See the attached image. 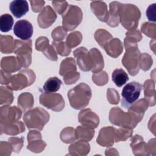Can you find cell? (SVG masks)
I'll return each mask as SVG.
<instances>
[{"instance_id": "6da1fadb", "label": "cell", "mask_w": 156, "mask_h": 156, "mask_svg": "<svg viewBox=\"0 0 156 156\" xmlns=\"http://www.w3.org/2000/svg\"><path fill=\"white\" fill-rule=\"evenodd\" d=\"M68 96L71 107L75 109H80L88 104L91 97V91L88 85L81 83L70 90Z\"/></svg>"}, {"instance_id": "7a4b0ae2", "label": "cell", "mask_w": 156, "mask_h": 156, "mask_svg": "<svg viewBox=\"0 0 156 156\" xmlns=\"http://www.w3.org/2000/svg\"><path fill=\"white\" fill-rule=\"evenodd\" d=\"M119 14L122 25L128 30L134 29L138 26L141 13L139 9L133 4H121Z\"/></svg>"}, {"instance_id": "3957f363", "label": "cell", "mask_w": 156, "mask_h": 156, "mask_svg": "<svg viewBox=\"0 0 156 156\" xmlns=\"http://www.w3.org/2000/svg\"><path fill=\"white\" fill-rule=\"evenodd\" d=\"M131 41L124 40L126 52L122 60L123 65L127 69L132 76L136 74L139 71L138 60L140 51L138 49L137 45Z\"/></svg>"}, {"instance_id": "277c9868", "label": "cell", "mask_w": 156, "mask_h": 156, "mask_svg": "<svg viewBox=\"0 0 156 156\" xmlns=\"http://www.w3.org/2000/svg\"><path fill=\"white\" fill-rule=\"evenodd\" d=\"M24 121L28 129H37L41 130L49 119L46 111L41 108H35L24 115Z\"/></svg>"}, {"instance_id": "5b68a950", "label": "cell", "mask_w": 156, "mask_h": 156, "mask_svg": "<svg viewBox=\"0 0 156 156\" xmlns=\"http://www.w3.org/2000/svg\"><path fill=\"white\" fill-rule=\"evenodd\" d=\"M142 87L141 84L135 81L127 83L123 88L121 93L122 98L121 100L122 106L125 108H129L138 99Z\"/></svg>"}, {"instance_id": "8992f818", "label": "cell", "mask_w": 156, "mask_h": 156, "mask_svg": "<svg viewBox=\"0 0 156 156\" xmlns=\"http://www.w3.org/2000/svg\"><path fill=\"white\" fill-rule=\"evenodd\" d=\"M63 16V26L67 30L75 29L81 22L82 19V12L81 9L76 6L69 5Z\"/></svg>"}, {"instance_id": "52a82bcc", "label": "cell", "mask_w": 156, "mask_h": 156, "mask_svg": "<svg viewBox=\"0 0 156 156\" xmlns=\"http://www.w3.org/2000/svg\"><path fill=\"white\" fill-rule=\"evenodd\" d=\"M75 60L73 58H66L60 65V74L64 77L66 84L74 83L79 78V73L76 72Z\"/></svg>"}, {"instance_id": "ba28073f", "label": "cell", "mask_w": 156, "mask_h": 156, "mask_svg": "<svg viewBox=\"0 0 156 156\" xmlns=\"http://www.w3.org/2000/svg\"><path fill=\"white\" fill-rule=\"evenodd\" d=\"M32 41L29 40L23 42L19 40H15V51L17 58L21 62L23 67H27L31 63Z\"/></svg>"}, {"instance_id": "9c48e42d", "label": "cell", "mask_w": 156, "mask_h": 156, "mask_svg": "<svg viewBox=\"0 0 156 156\" xmlns=\"http://www.w3.org/2000/svg\"><path fill=\"white\" fill-rule=\"evenodd\" d=\"M31 72V70L26 69L21 71L18 74L11 77L9 83L7 84V88L10 90H21L26 87L31 85L34 79L27 78L29 76L34 75V73Z\"/></svg>"}, {"instance_id": "30bf717a", "label": "cell", "mask_w": 156, "mask_h": 156, "mask_svg": "<svg viewBox=\"0 0 156 156\" xmlns=\"http://www.w3.org/2000/svg\"><path fill=\"white\" fill-rule=\"evenodd\" d=\"M40 103L48 108L54 111H61L64 107V101L59 94L44 93L40 96Z\"/></svg>"}, {"instance_id": "8fae6325", "label": "cell", "mask_w": 156, "mask_h": 156, "mask_svg": "<svg viewBox=\"0 0 156 156\" xmlns=\"http://www.w3.org/2000/svg\"><path fill=\"white\" fill-rule=\"evenodd\" d=\"M13 32L18 38L22 40H29L33 34V26L27 20H19L15 24Z\"/></svg>"}, {"instance_id": "7c38bea8", "label": "cell", "mask_w": 156, "mask_h": 156, "mask_svg": "<svg viewBox=\"0 0 156 156\" xmlns=\"http://www.w3.org/2000/svg\"><path fill=\"white\" fill-rule=\"evenodd\" d=\"M74 55L77 58V61L80 68L84 71L91 70L93 63L91 56L85 48H79L74 51Z\"/></svg>"}, {"instance_id": "4fadbf2b", "label": "cell", "mask_w": 156, "mask_h": 156, "mask_svg": "<svg viewBox=\"0 0 156 156\" xmlns=\"http://www.w3.org/2000/svg\"><path fill=\"white\" fill-rule=\"evenodd\" d=\"M57 15L52 9L48 5L45 7L38 16V23L40 27L46 28L55 21Z\"/></svg>"}, {"instance_id": "5bb4252c", "label": "cell", "mask_w": 156, "mask_h": 156, "mask_svg": "<svg viewBox=\"0 0 156 156\" xmlns=\"http://www.w3.org/2000/svg\"><path fill=\"white\" fill-rule=\"evenodd\" d=\"M79 120L82 125L91 129L96 128L99 122L98 116L91 112L90 109L81 111L79 115Z\"/></svg>"}, {"instance_id": "9a60e30c", "label": "cell", "mask_w": 156, "mask_h": 156, "mask_svg": "<svg viewBox=\"0 0 156 156\" xmlns=\"http://www.w3.org/2000/svg\"><path fill=\"white\" fill-rule=\"evenodd\" d=\"M9 9L15 17L20 18L28 12V2L26 0H15L10 3Z\"/></svg>"}, {"instance_id": "2e32d148", "label": "cell", "mask_w": 156, "mask_h": 156, "mask_svg": "<svg viewBox=\"0 0 156 156\" xmlns=\"http://www.w3.org/2000/svg\"><path fill=\"white\" fill-rule=\"evenodd\" d=\"M115 129L113 127H105L100 130L97 138V142L104 146L113 145V138L115 133Z\"/></svg>"}, {"instance_id": "e0dca14e", "label": "cell", "mask_w": 156, "mask_h": 156, "mask_svg": "<svg viewBox=\"0 0 156 156\" xmlns=\"http://www.w3.org/2000/svg\"><path fill=\"white\" fill-rule=\"evenodd\" d=\"M22 66L18 58L14 57H7L2 58L1 60V68L5 72L10 73L18 70Z\"/></svg>"}, {"instance_id": "ac0fdd59", "label": "cell", "mask_w": 156, "mask_h": 156, "mask_svg": "<svg viewBox=\"0 0 156 156\" xmlns=\"http://www.w3.org/2000/svg\"><path fill=\"white\" fill-rule=\"evenodd\" d=\"M91 8L95 15L100 21L107 22L108 20V12L107 5L102 1H93L91 3Z\"/></svg>"}, {"instance_id": "d6986e66", "label": "cell", "mask_w": 156, "mask_h": 156, "mask_svg": "<svg viewBox=\"0 0 156 156\" xmlns=\"http://www.w3.org/2000/svg\"><path fill=\"white\" fill-rule=\"evenodd\" d=\"M107 53L113 57H118L122 51V45L118 38H114L103 47Z\"/></svg>"}, {"instance_id": "ffe728a7", "label": "cell", "mask_w": 156, "mask_h": 156, "mask_svg": "<svg viewBox=\"0 0 156 156\" xmlns=\"http://www.w3.org/2000/svg\"><path fill=\"white\" fill-rule=\"evenodd\" d=\"M89 52L91 54L93 63V68L91 69V71L94 73L99 72L104 67V61L102 56L99 51L96 49V48L91 49L89 51Z\"/></svg>"}, {"instance_id": "44dd1931", "label": "cell", "mask_w": 156, "mask_h": 156, "mask_svg": "<svg viewBox=\"0 0 156 156\" xmlns=\"http://www.w3.org/2000/svg\"><path fill=\"white\" fill-rule=\"evenodd\" d=\"M112 79L115 84L118 87H122L129 80L127 74L122 69H115L112 73Z\"/></svg>"}, {"instance_id": "7402d4cb", "label": "cell", "mask_w": 156, "mask_h": 156, "mask_svg": "<svg viewBox=\"0 0 156 156\" xmlns=\"http://www.w3.org/2000/svg\"><path fill=\"white\" fill-rule=\"evenodd\" d=\"M62 83V82L57 77L49 78L44 83L43 89L46 93H55L57 91Z\"/></svg>"}, {"instance_id": "603a6c76", "label": "cell", "mask_w": 156, "mask_h": 156, "mask_svg": "<svg viewBox=\"0 0 156 156\" xmlns=\"http://www.w3.org/2000/svg\"><path fill=\"white\" fill-rule=\"evenodd\" d=\"M13 41L12 37L1 35V43L5 44H1V51L5 54L11 53L15 49V41Z\"/></svg>"}, {"instance_id": "cb8c5ba5", "label": "cell", "mask_w": 156, "mask_h": 156, "mask_svg": "<svg viewBox=\"0 0 156 156\" xmlns=\"http://www.w3.org/2000/svg\"><path fill=\"white\" fill-rule=\"evenodd\" d=\"M13 24V17L9 14H3L0 17V30L2 32H9Z\"/></svg>"}, {"instance_id": "d4e9b609", "label": "cell", "mask_w": 156, "mask_h": 156, "mask_svg": "<svg viewBox=\"0 0 156 156\" xmlns=\"http://www.w3.org/2000/svg\"><path fill=\"white\" fill-rule=\"evenodd\" d=\"M82 40V35L79 32H74L69 35L66 40V44L71 49L79 44Z\"/></svg>"}, {"instance_id": "484cf974", "label": "cell", "mask_w": 156, "mask_h": 156, "mask_svg": "<svg viewBox=\"0 0 156 156\" xmlns=\"http://www.w3.org/2000/svg\"><path fill=\"white\" fill-rule=\"evenodd\" d=\"M66 35V30L62 27H58L54 29L52 32V37L55 41H60L63 40Z\"/></svg>"}, {"instance_id": "4316f807", "label": "cell", "mask_w": 156, "mask_h": 156, "mask_svg": "<svg viewBox=\"0 0 156 156\" xmlns=\"http://www.w3.org/2000/svg\"><path fill=\"white\" fill-rule=\"evenodd\" d=\"M52 3L54 9L59 14H62L66 10L68 7L66 1H52Z\"/></svg>"}, {"instance_id": "83f0119b", "label": "cell", "mask_w": 156, "mask_h": 156, "mask_svg": "<svg viewBox=\"0 0 156 156\" xmlns=\"http://www.w3.org/2000/svg\"><path fill=\"white\" fill-rule=\"evenodd\" d=\"M48 40L46 37H40L37 38L36 41V49L38 51H41L43 52V50L46 49V47L48 48Z\"/></svg>"}, {"instance_id": "f1b7e54d", "label": "cell", "mask_w": 156, "mask_h": 156, "mask_svg": "<svg viewBox=\"0 0 156 156\" xmlns=\"http://www.w3.org/2000/svg\"><path fill=\"white\" fill-rule=\"evenodd\" d=\"M155 4L150 5L146 11V15L149 21H155Z\"/></svg>"}, {"instance_id": "f546056e", "label": "cell", "mask_w": 156, "mask_h": 156, "mask_svg": "<svg viewBox=\"0 0 156 156\" xmlns=\"http://www.w3.org/2000/svg\"><path fill=\"white\" fill-rule=\"evenodd\" d=\"M31 3V6H32V10L35 12H38L39 11L41 10V8L43 7V5H38V3L39 1H30Z\"/></svg>"}]
</instances>
